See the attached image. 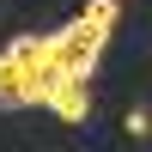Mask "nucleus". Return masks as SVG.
<instances>
[{"label":"nucleus","instance_id":"20e7f679","mask_svg":"<svg viewBox=\"0 0 152 152\" xmlns=\"http://www.w3.org/2000/svg\"><path fill=\"white\" fill-rule=\"evenodd\" d=\"M122 128H128V140H146V134H152V110H128Z\"/></svg>","mask_w":152,"mask_h":152},{"label":"nucleus","instance_id":"f03ea898","mask_svg":"<svg viewBox=\"0 0 152 152\" xmlns=\"http://www.w3.org/2000/svg\"><path fill=\"white\" fill-rule=\"evenodd\" d=\"M43 110H55L61 122H85V116H91V85H85V79H55L49 97H43Z\"/></svg>","mask_w":152,"mask_h":152},{"label":"nucleus","instance_id":"7ed1b4c3","mask_svg":"<svg viewBox=\"0 0 152 152\" xmlns=\"http://www.w3.org/2000/svg\"><path fill=\"white\" fill-rule=\"evenodd\" d=\"M85 18H91L97 31H110V24L122 18V0H91V6H85Z\"/></svg>","mask_w":152,"mask_h":152},{"label":"nucleus","instance_id":"f257e3e1","mask_svg":"<svg viewBox=\"0 0 152 152\" xmlns=\"http://www.w3.org/2000/svg\"><path fill=\"white\" fill-rule=\"evenodd\" d=\"M31 61H37V37H12L0 49V110L31 104Z\"/></svg>","mask_w":152,"mask_h":152}]
</instances>
